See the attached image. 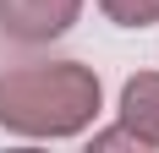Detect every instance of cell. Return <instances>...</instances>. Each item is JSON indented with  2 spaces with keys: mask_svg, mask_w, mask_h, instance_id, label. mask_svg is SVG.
Instances as JSON below:
<instances>
[{
  "mask_svg": "<svg viewBox=\"0 0 159 153\" xmlns=\"http://www.w3.org/2000/svg\"><path fill=\"white\" fill-rule=\"evenodd\" d=\"M104 104L99 71L82 60H44V66H11L0 76V131L11 137H77L88 131Z\"/></svg>",
  "mask_w": 159,
  "mask_h": 153,
  "instance_id": "6da1fadb",
  "label": "cell"
},
{
  "mask_svg": "<svg viewBox=\"0 0 159 153\" xmlns=\"http://www.w3.org/2000/svg\"><path fill=\"white\" fill-rule=\"evenodd\" d=\"M82 16V0H0V33L11 44H49L71 33Z\"/></svg>",
  "mask_w": 159,
  "mask_h": 153,
  "instance_id": "7a4b0ae2",
  "label": "cell"
},
{
  "mask_svg": "<svg viewBox=\"0 0 159 153\" xmlns=\"http://www.w3.org/2000/svg\"><path fill=\"white\" fill-rule=\"evenodd\" d=\"M121 126L143 148H159V71H137L121 88Z\"/></svg>",
  "mask_w": 159,
  "mask_h": 153,
  "instance_id": "3957f363",
  "label": "cell"
},
{
  "mask_svg": "<svg viewBox=\"0 0 159 153\" xmlns=\"http://www.w3.org/2000/svg\"><path fill=\"white\" fill-rule=\"evenodd\" d=\"M99 11L115 28H148V22H159V0H99Z\"/></svg>",
  "mask_w": 159,
  "mask_h": 153,
  "instance_id": "277c9868",
  "label": "cell"
},
{
  "mask_svg": "<svg viewBox=\"0 0 159 153\" xmlns=\"http://www.w3.org/2000/svg\"><path fill=\"white\" fill-rule=\"evenodd\" d=\"M93 148H99V153H104V148H143V142L132 137L126 126H110V131H99V137H93Z\"/></svg>",
  "mask_w": 159,
  "mask_h": 153,
  "instance_id": "5b68a950",
  "label": "cell"
}]
</instances>
